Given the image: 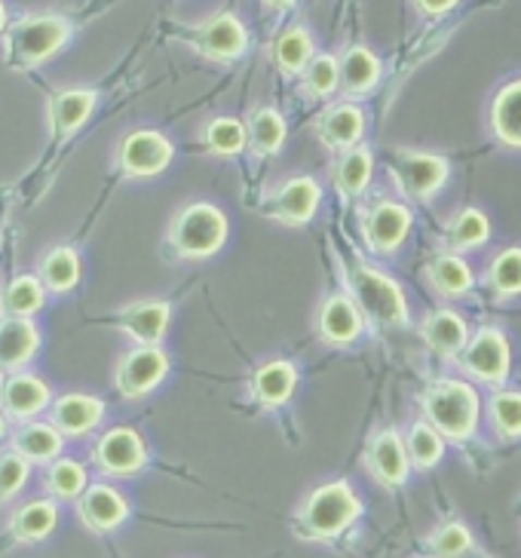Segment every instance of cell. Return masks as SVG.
I'll list each match as a JSON object with an SVG mask.
<instances>
[{"mask_svg": "<svg viewBox=\"0 0 521 558\" xmlns=\"http://www.w3.org/2000/svg\"><path fill=\"white\" fill-rule=\"evenodd\" d=\"M362 515L356 492L347 482H328L310 494L298 512V534L304 541H335Z\"/></svg>", "mask_w": 521, "mask_h": 558, "instance_id": "obj_1", "label": "cell"}, {"mask_svg": "<svg viewBox=\"0 0 521 558\" xmlns=\"http://www.w3.org/2000/svg\"><path fill=\"white\" fill-rule=\"evenodd\" d=\"M426 421L445 439H470L478 424V393L463 380H436L424 393Z\"/></svg>", "mask_w": 521, "mask_h": 558, "instance_id": "obj_2", "label": "cell"}, {"mask_svg": "<svg viewBox=\"0 0 521 558\" xmlns=\"http://www.w3.org/2000/svg\"><path fill=\"white\" fill-rule=\"evenodd\" d=\"M228 240V218L209 203H191L169 228V243L181 258H209Z\"/></svg>", "mask_w": 521, "mask_h": 558, "instance_id": "obj_3", "label": "cell"}, {"mask_svg": "<svg viewBox=\"0 0 521 558\" xmlns=\"http://www.w3.org/2000/svg\"><path fill=\"white\" fill-rule=\"evenodd\" d=\"M68 40V22L59 16H28L7 34V62L13 68H34L47 62Z\"/></svg>", "mask_w": 521, "mask_h": 558, "instance_id": "obj_4", "label": "cell"}, {"mask_svg": "<svg viewBox=\"0 0 521 558\" xmlns=\"http://www.w3.org/2000/svg\"><path fill=\"white\" fill-rule=\"evenodd\" d=\"M350 282H353V298H356L359 311L368 319H375L380 326H396V329L408 326V304L399 282H392L387 274L365 267V264H359L353 270Z\"/></svg>", "mask_w": 521, "mask_h": 558, "instance_id": "obj_5", "label": "cell"}, {"mask_svg": "<svg viewBox=\"0 0 521 558\" xmlns=\"http://www.w3.org/2000/svg\"><path fill=\"white\" fill-rule=\"evenodd\" d=\"M509 341L500 329H478L470 344L460 353L463 372H470L473 378L485 380L500 387L509 378Z\"/></svg>", "mask_w": 521, "mask_h": 558, "instance_id": "obj_6", "label": "cell"}, {"mask_svg": "<svg viewBox=\"0 0 521 558\" xmlns=\"http://www.w3.org/2000/svg\"><path fill=\"white\" fill-rule=\"evenodd\" d=\"M399 184L405 187L408 197L433 199L439 187L448 181V160L439 154H421V150H396L392 166Z\"/></svg>", "mask_w": 521, "mask_h": 558, "instance_id": "obj_7", "label": "cell"}, {"mask_svg": "<svg viewBox=\"0 0 521 558\" xmlns=\"http://www.w3.org/2000/svg\"><path fill=\"white\" fill-rule=\"evenodd\" d=\"M169 372V360L157 344H142L138 350L126 353L117 365V390L126 399L150 393Z\"/></svg>", "mask_w": 521, "mask_h": 558, "instance_id": "obj_8", "label": "cell"}, {"mask_svg": "<svg viewBox=\"0 0 521 558\" xmlns=\"http://www.w3.org/2000/svg\"><path fill=\"white\" fill-rule=\"evenodd\" d=\"M172 142L160 132L138 130L123 138L120 145V166L132 179H150L160 175L166 166L172 163Z\"/></svg>", "mask_w": 521, "mask_h": 558, "instance_id": "obj_9", "label": "cell"}, {"mask_svg": "<svg viewBox=\"0 0 521 558\" xmlns=\"http://www.w3.org/2000/svg\"><path fill=\"white\" fill-rule=\"evenodd\" d=\"M408 230H411V209L392 199H380L377 206L368 209L365 221H362V233L365 243L377 255H390L405 243Z\"/></svg>", "mask_w": 521, "mask_h": 558, "instance_id": "obj_10", "label": "cell"}, {"mask_svg": "<svg viewBox=\"0 0 521 558\" xmlns=\"http://www.w3.org/2000/svg\"><path fill=\"white\" fill-rule=\"evenodd\" d=\"M147 451L135 429L117 427L105 433L96 445V463L108 476H132L145 466Z\"/></svg>", "mask_w": 521, "mask_h": 558, "instance_id": "obj_11", "label": "cell"}, {"mask_svg": "<svg viewBox=\"0 0 521 558\" xmlns=\"http://www.w3.org/2000/svg\"><path fill=\"white\" fill-rule=\"evenodd\" d=\"M316 206H319V184L307 179V175H298V179H289L286 184H279L267 213L279 225L301 228V225H307L310 218L316 215Z\"/></svg>", "mask_w": 521, "mask_h": 558, "instance_id": "obj_12", "label": "cell"}, {"mask_svg": "<svg viewBox=\"0 0 521 558\" xmlns=\"http://www.w3.org/2000/svg\"><path fill=\"white\" fill-rule=\"evenodd\" d=\"M194 47L209 59L218 62H230L240 59L249 47V34H245L243 22L233 13H221V16L209 19L206 25H199L194 34Z\"/></svg>", "mask_w": 521, "mask_h": 558, "instance_id": "obj_13", "label": "cell"}, {"mask_svg": "<svg viewBox=\"0 0 521 558\" xmlns=\"http://www.w3.org/2000/svg\"><path fill=\"white\" fill-rule=\"evenodd\" d=\"M368 470L372 476L384 485V488H399L405 485L408 470H411V458H408L405 439L396 429H384L377 433L372 445H368Z\"/></svg>", "mask_w": 521, "mask_h": 558, "instance_id": "obj_14", "label": "cell"}, {"mask_svg": "<svg viewBox=\"0 0 521 558\" xmlns=\"http://www.w3.org/2000/svg\"><path fill=\"white\" fill-rule=\"evenodd\" d=\"M319 338L331 347H347L362 335V311H359L356 298L331 295L319 311Z\"/></svg>", "mask_w": 521, "mask_h": 558, "instance_id": "obj_15", "label": "cell"}, {"mask_svg": "<svg viewBox=\"0 0 521 558\" xmlns=\"http://www.w3.org/2000/svg\"><path fill=\"white\" fill-rule=\"evenodd\" d=\"M77 509H81L83 525L89 527V531H98V534L114 531L130 515L126 500L114 488H108V485H93L89 492H83Z\"/></svg>", "mask_w": 521, "mask_h": 558, "instance_id": "obj_16", "label": "cell"}, {"mask_svg": "<svg viewBox=\"0 0 521 558\" xmlns=\"http://www.w3.org/2000/svg\"><path fill=\"white\" fill-rule=\"evenodd\" d=\"M421 335H424L426 347L436 353V356H460L463 347L470 344V331H467V323L463 316H457L455 311H436L429 313L421 326Z\"/></svg>", "mask_w": 521, "mask_h": 558, "instance_id": "obj_17", "label": "cell"}, {"mask_svg": "<svg viewBox=\"0 0 521 558\" xmlns=\"http://www.w3.org/2000/svg\"><path fill=\"white\" fill-rule=\"evenodd\" d=\"M365 132V114L359 111L356 105H335L323 120H319V142L326 145L328 150H343L356 148V142Z\"/></svg>", "mask_w": 521, "mask_h": 558, "instance_id": "obj_18", "label": "cell"}, {"mask_svg": "<svg viewBox=\"0 0 521 558\" xmlns=\"http://www.w3.org/2000/svg\"><path fill=\"white\" fill-rule=\"evenodd\" d=\"M298 384V368L289 360H274L252 375V396L264 409H279Z\"/></svg>", "mask_w": 521, "mask_h": 558, "instance_id": "obj_19", "label": "cell"}, {"mask_svg": "<svg viewBox=\"0 0 521 558\" xmlns=\"http://www.w3.org/2000/svg\"><path fill=\"white\" fill-rule=\"evenodd\" d=\"M101 414H105L101 399H96V396L71 393L62 396V399L52 405V424H56V429H59L62 436H83V433H89V429L96 427L98 421H101Z\"/></svg>", "mask_w": 521, "mask_h": 558, "instance_id": "obj_20", "label": "cell"}, {"mask_svg": "<svg viewBox=\"0 0 521 558\" xmlns=\"http://www.w3.org/2000/svg\"><path fill=\"white\" fill-rule=\"evenodd\" d=\"M169 326V304L166 301H142L120 313V329L138 344H160Z\"/></svg>", "mask_w": 521, "mask_h": 558, "instance_id": "obj_21", "label": "cell"}, {"mask_svg": "<svg viewBox=\"0 0 521 558\" xmlns=\"http://www.w3.org/2000/svg\"><path fill=\"white\" fill-rule=\"evenodd\" d=\"M47 384L32 375H10L0 387V405L10 417H34L37 411L47 409Z\"/></svg>", "mask_w": 521, "mask_h": 558, "instance_id": "obj_22", "label": "cell"}, {"mask_svg": "<svg viewBox=\"0 0 521 558\" xmlns=\"http://www.w3.org/2000/svg\"><path fill=\"white\" fill-rule=\"evenodd\" d=\"M490 130L506 148H521V81L506 83L490 105Z\"/></svg>", "mask_w": 521, "mask_h": 558, "instance_id": "obj_23", "label": "cell"}, {"mask_svg": "<svg viewBox=\"0 0 521 558\" xmlns=\"http://www.w3.org/2000/svg\"><path fill=\"white\" fill-rule=\"evenodd\" d=\"M40 335L25 316H10L0 323V368H19L32 360Z\"/></svg>", "mask_w": 521, "mask_h": 558, "instance_id": "obj_24", "label": "cell"}, {"mask_svg": "<svg viewBox=\"0 0 521 558\" xmlns=\"http://www.w3.org/2000/svg\"><path fill=\"white\" fill-rule=\"evenodd\" d=\"M426 279L429 286L445 298H460L473 289V270L470 264L457 255H436L433 262L426 264Z\"/></svg>", "mask_w": 521, "mask_h": 558, "instance_id": "obj_25", "label": "cell"}, {"mask_svg": "<svg viewBox=\"0 0 521 558\" xmlns=\"http://www.w3.org/2000/svg\"><path fill=\"white\" fill-rule=\"evenodd\" d=\"M380 81V62L372 50L353 47L343 52L341 59V86L350 96H365L372 93Z\"/></svg>", "mask_w": 521, "mask_h": 558, "instance_id": "obj_26", "label": "cell"}, {"mask_svg": "<svg viewBox=\"0 0 521 558\" xmlns=\"http://www.w3.org/2000/svg\"><path fill=\"white\" fill-rule=\"evenodd\" d=\"M93 105H96V96L86 89L59 93L49 101V123H52L56 135H71L74 130H81L83 120L93 114Z\"/></svg>", "mask_w": 521, "mask_h": 558, "instance_id": "obj_27", "label": "cell"}, {"mask_svg": "<svg viewBox=\"0 0 521 558\" xmlns=\"http://www.w3.org/2000/svg\"><path fill=\"white\" fill-rule=\"evenodd\" d=\"M375 157L368 148H350L343 150L341 160L335 163V187L341 197H356L365 191V184L372 179Z\"/></svg>", "mask_w": 521, "mask_h": 558, "instance_id": "obj_28", "label": "cell"}, {"mask_svg": "<svg viewBox=\"0 0 521 558\" xmlns=\"http://www.w3.org/2000/svg\"><path fill=\"white\" fill-rule=\"evenodd\" d=\"M56 527V504L49 500H34L28 507H22L10 522V537L19 543L44 541L49 531Z\"/></svg>", "mask_w": 521, "mask_h": 558, "instance_id": "obj_29", "label": "cell"}, {"mask_svg": "<svg viewBox=\"0 0 521 558\" xmlns=\"http://www.w3.org/2000/svg\"><path fill=\"white\" fill-rule=\"evenodd\" d=\"M249 142L260 157H274L286 145V120L277 108H258L249 120Z\"/></svg>", "mask_w": 521, "mask_h": 558, "instance_id": "obj_30", "label": "cell"}, {"mask_svg": "<svg viewBox=\"0 0 521 558\" xmlns=\"http://www.w3.org/2000/svg\"><path fill=\"white\" fill-rule=\"evenodd\" d=\"M274 56H277V65L282 74H289V77L304 74L310 62H313V40H310V34L304 28H289L277 40Z\"/></svg>", "mask_w": 521, "mask_h": 558, "instance_id": "obj_31", "label": "cell"}, {"mask_svg": "<svg viewBox=\"0 0 521 558\" xmlns=\"http://www.w3.org/2000/svg\"><path fill=\"white\" fill-rule=\"evenodd\" d=\"M13 448H16L22 458L28 460H52L59 451H62V433L49 424H32V427L19 429L16 439H13Z\"/></svg>", "mask_w": 521, "mask_h": 558, "instance_id": "obj_32", "label": "cell"}, {"mask_svg": "<svg viewBox=\"0 0 521 558\" xmlns=\"http://www.w3.org/2000/svg\"><path fill=\"white\" fill-rule=\"evenodd\" d=\"M408 458H411V466H417V470H429V466H436L441 460V451H445V445H441V433L429 421H421V424H414L411 433H408Z\"/></svg>", "mask_w": 521, "mask_h": 558, "instance_id": "obj_33", "label": "cell"}, {"mask_svg": "<svg viewBox=\"0 0 521 558\" xmlns=\"http://www.w3.org/2000/svg\"><path fill=\"white\" fill-rule=\"evenodd\" d=\"M40 274H44V282H47L52 292H68L81 279V258L71 248H52L47 258H44Z\"/></svg>", "mask_w": 521, "mask_h": 558, "instance_id": "obj_34", "label": "cell"}, {"mask_svg": "<svg viewBox=\"0 0 521 558\" xmlns=\"http://www.w3.org/2000/svg\"><path fill=\"white\" fill-rule=\"evenodd\" d=\"M245 138H249L245 126L240 120H233V117H218L203 132L206 148L218 154V157H237L245 148Z\"/></svg>", "mask_w": 521, "mask_h": 558, "instance_id": "obj_35", "label": "cell"}, {"mask_svg": "<svg viewBox=\"0 0 521 558\" xmlns=\"http://www.w3.org/2000/svg\"><path fill=\"white\" fill-rule=\"evenodd\" d=\"M0 304L10 316H32L44 307V286L34 277H19L13 279L3 295H0Z\"/></svg>", "mask_w": 521, "mask_h": 558, "instance_id": "obj_36", "label": "cell"}, {"mask_svg": "<svg viewBox=\"0 0 521 558\" xmlns=\"http://www.w3.org/2000/svg\"><path fill=\"white\" fill-rule=\"evenodd\" d=\"M488 282L497 298L521 295V248L500 252L488 270Z\"/></svg>", "mask_w": 521, "mask_h": 558, "instance_id": "obj_37", "label": "cell"}, {"mask_svg": "<svg viewBox=\"0 0 521 558\" xmlns=\"http://www.w3.org/2000/svg\"><path fill=\"white\" fill-rule=\"evenodd\" d=\"M490 225L485 213L478 209H463L455 215V221L448 225V243L455 248H475L488 240Z\"/></svg>", "mask_w": 521, "mask_h": 558, "instance_id": "obj_38", "label": "cell"}, {"mask_svg": "<svg viewBox=\"0 0 521 558\" xmlns=\"http://www.w3.org/2000/svg\"><path fill=\"white\" fill-rule=\"evenodd\" d=\"M341 86V62L335 56H316L304 71V93L310 99H326Z\"/></svg>", "mask_w": 521, "mask_h": 558, "instance_id": "obj_39", "label": "cell"}, {"mask_svg": "<svg viewBox=\"0 0 521 558\" xmlns=\"http://www.w3.org/2000/svg\"><path fill=\"white\" fill-rule=\"evenodd\" d=\"M47 492L52 497H77L86 492V473L77 460H56L47 473Z\"/></svg>", "mask_w": 521, "mask_h": 558, "instance_id": "obj_40", "label": "cell"}, {"mask_svg": "<svg viewBox=\"0 0 521 558\" xmlns=\"http://www.w3.org/2000/svg\"><path fill=\"white\" fill-rule=\"evenodd\" d=\"M426 549L436 558H457L463 556L467 549H473V534L460 522H448V525H441L439 531L429 534Z\"/></svg>", "mask_w": 521, "mask_h": 558, "instance_id": "obj_41", "label": "cell"}, {"mask_svg": "<svg viewBox=\"0 0 521 558\" xmlns=\"http://www.w3.org/2000/svg\"><path fill=\"white\" fill-rule=\"evenodd\" d=\"M490 424L504 439L521 436V393H497L490 399Z\"/></svg>", "mask_w": 521, "mask_h": 558, "instance_id": "obj_42", "label": "cell"}, {"mask_svg": "<svg viewBox=\"0 0 521 558\" xmlns=\"http://www.w3.org/2000/svg\"><path fill=\"white\" fill-rule=\"evenodd\" d=\"M25 482H28V458H22L19 451H3L0 454V500L13 497Z\"/></svg>", "mask_w": 521, "mask_h": 558, "instance_id": "obj_43", "label": "cell"}, {"mask_svg": "<svg viewBox=\"0 0 521 558\" xmlns=\"http://www.w3.org/2000/svg\"><path fill=\"white\" fill-rule=\"evenodd\" d=\"M457 0H417V7L429 13V16H441V13H448L451 7H455Z\"/></svg>", "mask_w": 521, "mask_h": 558, "instance_id": "obj_44", "label": "cell"}, {"mask_svg": "<svg viewBox=\"0 0 521 558\" xmlns=\"http://www.w3.org/2000/svg\"><path fill=\"white\" fill-rule=\"evenodd\" d=\"M267 7H277V10H286V7H292L294 0H264Z\"/></svg>", "mask_w": 521, "mask_h": 558, "instance_id": "obj_45", "label": "cell"}, {"mask_svg": "<svg viewBox=\"0 0 521 558\" xmlns=\"http://www.w3.org/2000/svg\"><path fill=\"white\" fill-rule=\"evenodd\" d=\"M3 25H7V13H3V7H0V32H3Z\"/></svg>", "mask_w": 521, "mask_h": 558, "instance_id": "obj_46", "label": "cell"}, {"mask_svg": "<svg viewBox=\"0 0 521 558\" xmlns=\"http://www.w3.org/2000/svg\"><path fill=\"white\" fill-rule=\"evenodd\" d=\"M0 436H3V417H0Z\"/></svg>", "mask_w": 521, "mask_h": 558, "instance_id": "obj_47", "label": "cell"}]
</instances>
